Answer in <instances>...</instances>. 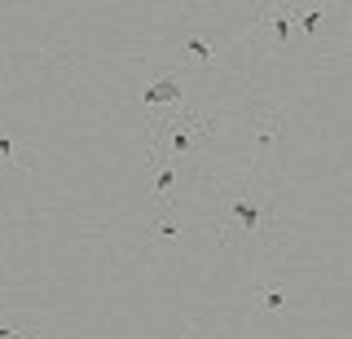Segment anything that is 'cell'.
Returning <instances> with one entry per match:
<instances>
[{
	"instance_id": "2",
	"label": "cell",
	"mask_w": 352,
	"mask_h": 339,
	"mask_svg": "<svg viewBox=\"0 0 352 339\" xmlns=\"http://www.w3.org/2000/svg\"><path fill=\"white\" fill-rule=\"evenodd\" d=\"M220 133L216 115L207 111H181V115H168L154 124V137H150V159L159 163H176L181 168L190 155H198V150L207 146Z\"/></svg>"
},
{
	"instance_id": "1",
	"label": "cell",
	"mask_w": 352,
	"mask_h": 339,
	"mask_svg": "<svg viewBox=\"0 0 352 339\" xmlns=\"http://www.w3.org/2000/svg\"><path fill=\"white\" fill-rule=\"evenodd\" d=\"M216 238L220 243H238V238H260V243H278V221H273V203L260 185L251 181H220L216 185V212H212Z\"/></svg>"
},
{
	"instance_id": "9",
	"label": "cell",
	"mask_w": 352,
	"mask_h": 339,
	"mask_svg": "<svg viewBox=\"0 0 352 339\" xmlns=\"http://www.w3.org/2000/svg\"><path fill=\"white\" fill-rule=\"evenodd\" d=\"M150 234L159 238V243H176V238H181V221H176V216H154V225H150Z\"/></svg>"
},
{
	"instance_id": "7",
	"label": "cell",
	"mask_w": 352,
	"mask_h": 339,
	"mask_svg": "<svg viewBox=\"0 0 352 339\" xmlns=\"http://www.w3.org/2000/svg\"><path fill=\"white\" fill-rule=\"evenodd\" d=\"M36 168V159H31L27 146H18V141L0 137V172H31Z\"/></svg>"
},
{
	"instance_id": "3",
	"label": "cell",
	"mask_w": 352,
	"mask_h": 339,
	"mask_svg": "<svg viewBox=\"0 0 352 339\" xmlns=\"http://www.w3.org/2000/svg\"><path fill=\"white\" fill-rule=\"evenodd\" d=\"M286 137V111H278V106H256L251 111V141H256V155L269 159L273 150L282 146Z\"/></svg>"
},
{
	"instance_id": "11",
	"label": "cell",
	"mask_w": 352,
	"mask_h": 339,
	"mask_svg": "<svg viewBox=\"0 0 352 339\" xmlns=\"http://www.w3.org/2000/svg\"><path fill=\"white\" fill-rule=\"evenodd\" d=\"M282 304H286V291L282 287H269V291H264V300H260V309L264 313H278Z\"/></svg>"
},
{
	"instance_id": "10",
	"label": "cell",
	"mask_w": 352,
	"mask_h": 339,
	"mask_svg": "<svg viewBox=\"0 0 352 339\" xmlns=\"http://www.w3.org/2000/svg\"><path fill=\"white\" fill-rule=\"evenodd\" d=\"M36 322L31 317H18V322H0V339H31Z\"/></svg>"
},
{
	"instance_id": "8",
	"label": "cell",
	"mask_w": 352,
	"mask_h": 339,
	"mask_svg": "<svg viewBox=\"0 0 352 339\" xmlns=\"http://www.w3.org/2000/svg\"><path fill=\"white\" fill-rule=\"evenodd\" d=\"M185 58H190V62H198V67H216V49L212 45H207V40L203 36H185Z\"/></svg>"
},
{
	"instance_id": "5",
	"label": "cell",
	"mask_w": 352,
	"mask_h": 339,
	"mask_svg": "<svg viewBox=\"0 0 352 339\" xmlns=\"http://www.w3.org/2000/svg\"><path fill=\"white\" fill-rule=\"evenodd\" d=\"M150 163H154V199H159V207H168L185 172L176 168V163H159V159H150Z\"/></svg>"
},
{
	"instance_id": "6",
	"label": "cell",
	"mask_w": 352,
	"mask_h": 339,
	"mask_svg": "<svg viewBox=\"0 0 352 339\" xmlns=\"http://www.w3.org/2000/svg\"><path fill=\"white\" fill-rule=\"evenodd\" d=\"M141 102H146L150 111H154V106H168V102H181V80H176V75H159L154 84H146Z\"/></svg>"
},
{
	"instance_id": "4",
	"label": "cell",
	"mask_w": 352,
	"mask_h": 339,
	"mask_svg": "<svg viewBox=\"0 0 352 339\" xmlns=\"http://www.w3.org/2000/svg\"><path fill=\"white\" fill-rule=\"evenodd\" d=\"M260 27L269 31V40H273V49H286V40H291V5H264L260 9Z\"/></svg>"
}]
</instances>
